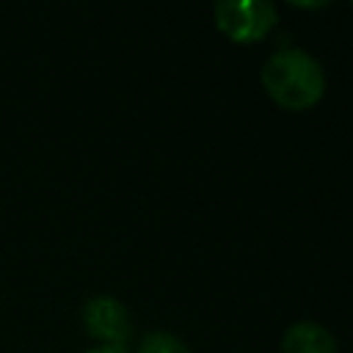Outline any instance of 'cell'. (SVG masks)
I'll return each mask as SVG.
<instances>
[{"mask_svg":"<svg viewBox=\"0 0 353 353\" xmlns=\"http://www.w3.org/2000/svg\"><path fill=\"white\" fill-rule=\"evenodd\" d=\"M135 353H190V347L168 331H152L138 342Z\"/></svg>","mask_w":353,"mask_h":353,"instance_id":"obj_5","label":"cell"},{"mask_svg":"<svg viewBox=\"0 0 353 353\" xmlns=\"http://www.w3.org/2000/svg\"><path fill=\"white\" fill-rule=\"evenodd\" d=\"M265 94L284 110L301 113L314 108L325 94V72L314 55L298 47L273 52L259 72Z\"/></svg>","mask_w":353,"mask_h":353,"instance_id":"obj_1","label":"cell"},{"mask_svg":"<svg viewBox=\"0 0 353 353\" xmlns=\"http://www.w3.org/2000/svg\"><path fill=\"white\" fill-rule=\"evenodd\" d=\"M83 325L99 345L124 347L132 334V320L127 306L113 295H94L83 306Z\"/></svg>","mask_w":353,"mask_h":353,"instance_id":"obj_3","label":"cell"},{"mask_svg":"<svg viewBox=\"0 0 353 353\" xmlns=\"http://www.w3.org/2000/svg\"><path fill=\"white\" fill-rule=\"evenodd\" d=\"M279 350L281 353H339L336 339L331 336V331L320 323H312V320L292 323L281 334Z\"/></svg>","mask_w":353,"mask_h":353,"instance_id":"obj_4","label":"cell"},{"mask_svg":"<svg viewBox=\"0 0 353 353\" xmlns=\"http://www.w3.org/2000/svg\"><path fill=\"white\" fill-rule=\"evenodd\" d=\"M85 353H127V347H113V345H97V347H88Z\"/></svg>","mask_w":353,"mask_h":353,"instance_id":"obj_6","label":"cell"},{"mask_svg":"<svg viewBox=\"0 0 353 353\" xmlns=\"http://www.w3.org/2000/svg\"><path fill=\"white\" fill-rule=\"evenodd\" d=\"M215 28L234 44H254L279 22V11L268 0H223L212 8Z\"/></svg>","mask_w":353,"mask_h":353,"instance_id":"obj_2","label":"cell"}]
</instances>
